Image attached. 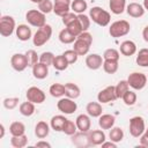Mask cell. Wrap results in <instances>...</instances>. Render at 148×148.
<instances>
[{
    "instance_id": "16",
    "label": "cell",
    "mask_w": 148,
    "mask_h": 148,
    "mask_svg": "<svg viewBox=\"0 0 148 148\" xmlns=\"http://www.w3.org/2000/svg\"><path fill=\"white\" fill-rule=\"evenodd\" d=\"M145 7L138 2H131L126 6V13L131 16V17H134V18H139L141 16L145 15Z\"/></svg>"
},
{
    "instance_id": "9",
    "label": "cell",
    "mask_w": 148,
    "mask_h": 148,
    "mask_svg": "<svg viewBox=\"0 0 148 148\" xmlns=\"http://www.w3.org/2000/svg\"><path fill=\"white\" fill-rule=\"evenodd\" d=\"M25 97H27L28 101H30V102H32L35 104H42L46 98L45 92L38 87L28 88V90L25 92Z\"/></svg>"
},
{
    "instance_id": "24",
    "label": "cell",
    "mask_w": 148,
    "mask_h": 148,
    "mask_svg": "<svg viewBox=\"0 0 148 148\" xmlns=\"http://www.w3.org/2000/svg\"><path fill=\"white\" fill-rule=\"evenodd\" d=\"M80 95H81V90H80L77 84L72 83V82L65 83V96L66 97H69L72 99H76L77 97H80Z\"/></svg>"
},
{
    "instance_id": "13",
    "label": "cell",
    "mask_w": 148,
    "mask_h": 148,
    "mask_svg": "<svg viewBox=\"0 0 148 148\" xmlns=\"http://www.w3.org/2000/svg\"><path fill=\"white\" fill-rule=\"evenodd\" d=\"M72 0H54L53 2V13L60 17L67 14L71 10Z\"/></svg>"
},
{
    "instance_id": "29",
    "label": "cell",
    "mask_w": 148,
    "mask_h": 148,
    "mask_svg": "<svg viewBox=\"0 0 148 148\" xmlns=\"http://www.w3.org/2000/svg\"><path fill=\"white\" fill-rule=\"evenodd\" d=\"M52 66L57 71H65V69H67V67L69 66V64H68L67 59L64 57V54H59V56H56L54 57Z\"/></svg>"
},
{
    "instance_id": "44",
    "label": "cell",
    "mask_w": 148,
    "mask_h": 148,
    "mask_svg": "<svg viewBox=\"0 0 148 148\" xmlns=\"http://www.w3.org/2000/svg\"><path fill=\"white\" fill-rule=\"evenodd\" d=\"M62 132L66 134V135H73V134H75L76 132H77V127H76V124L74 123V121H72V120H67L66 121V124H65V126H64V128H62Z\"/></svg>"
},
{
    "instance_id": "48",
    "label": "cell",
    "mask_w": 148,
    "mask_h": 148,
    "mask_svg": "<svg viewBox=\"0 0 148 148\" xmlns=\"http://www.w3.org/2000/svg\"><path fill=\"white\" fill-rule=\"evenodd\" d=\"M61 18H62V23L65 24V27H67L68 24H71L73 21H75L77 18V14H75L74 12H68Z\"/></svg>"
},
{
    "instance_id": "35",
    "label": "cell",
    "mask_w": 148,
    "mask_h": 148,
    "mask_svg": "<svg viewBox=\"0 0 148 148\" xmlns=\"http://www.w3.org/2000/svg\"><path fill=\"white\" fill-rule=\"evenodd\" d=\"M109 138H110L111 141L118 143V142H120V141L124 139V131H123L120 127H117V126L114 127V126H113L112 128H110Z\"/></svg>"
},
{
    "instance_id": "50",
    "label": "cell",
    "mask_w": 148,
    "mask_h": 148,
    "mask_svg": "<svg viewBox=\"0 0 148 148\" xmlns=\"http://www.w3.org/2000/svg\"><path fill=\"white\" fill-rule=\"evenodd\" d=\"M140 145H141L142 147L148 148V133L145 132V133L140 136Z\"/></svg>"
},
{
    "instance_id": "4",
    "label": "cell",
    "mask_w": 148,
    "mask_h": 148,
    "mask_svg": "<svg viewBox=\"0 0 148 148\" xmlns=\"http://www.w3.org/2000/svg\"><path fill=\"white\" fill-rule=\"evenodd\" d=\"M25 20L27 22L36 28H40L46 24L45 14L42 13L39 9H30L25 13Z\"/></svg>"
},
{
    "instance_id": "38",
    "label": "cell",
    "mask_w": 148,
    "mask_h": 148,
    "mask_svg": "<svg viewBox=\"0 0 148 148\" xmlns=\"http://www.w3.org/2000/svg\"><path fill=\"white\" fill-rule=\"evenodd\" d=\"M136 98H138V96H136V94H135L133 90H127V91L124 94V96L121 97L123 102H124L125 105H127V106L134 105V104L136 103Z\"/></svg>"
},
{
    "instance_id": "27",
    "label": "cell",
    "mask_w": 148,
    "mask_h": 148,
    "mask_svg": "<svg viewBox=\"0 0 148 148\" xmlns=\"http://www.w3.org/2000/svg\"><path fill=\"white\" fill-rule=\"evenodd\" d=\"M18 111L22 116L24 117H30L35 113L36 111V108H35V103L30 102L27 99V102H23L20 104V108H18Z\"/></svg>"
},
{
    "instance_id": "49",
    "label": "cell",
    "mask_w": 148,
    "mask_h": 148,
    "mask_svg": "<svg viewBox=\"0 0 148 148\" xmlns=\"http://www.w3.org/2000/svg\"><path fill=\"white\" fill-rule=\"evenodd\" d=\"M76 38H79V39H82L83 42H86V43H88V44H92V35L90 34V32H88V31H83V32H81Z\"/></svg>"
},
{
    "instance_id": "57",
    "label": "cell",
    "mask_w": 148,
    "mask_h": 148,
    "mask_svg": "<svg viewBox=\"0 0 148 148\" xmlns=\"http://www.w3.org/2000/svg\"><path fill=\"white\" fill-rule=\"evenodd\" d=\"M145 132H146V133H148V128H146V131H145Z\"/></svg>"
},
{
    "instance_id": "31",
    "label": "cell",
    "mask_w": 148,
    "mask_h": 148,
    "mask_svg": "<svg viewBox=\"0 0 148 148\" xmlns=\"http://www.w3.org/2000/svg\"><path fill=\"white\" fill-rule=\"evenodd\" d=\"M9 133L12 135H23L25 134V125L21 121H13L9 126Z\"/></svg>"
},
{
    "instance_id": "51",
    "label": "cell",
    "mask_w": 148,
    "mask_h": 148,
    "mask_svg": "<svg viewBox=\"0 0 148 148\" xmlns=\"http://www.w3.org/2000/svg\"><path fill=\"white\" fill-rule=\"evenodd\" d=\"M35 146L38 147V148H40V147H44V148H51V143L47 142V141H44L43 139H40L39 141H37V142L35 143Z\"/></svg>"
},
{
    "instance_id": "26",
    "label": "cell",
    "mask_w": 148,
    "mask_h": 148,
    "mask_svg": "<svg viewBox=\"0 0 148 148\" xmlns=\"http://www.w3.org/2000/svg\"><path fill=\"white\" fill-rule=\"evenodd\" d=\"M89 49H90V44L83 42L82 39L76 38V40L74 42L73 50H74L79 56H86V54H88Z\"/></svg>"
},
{
    "instance_id": "41",
    "label": "cell",
    "mask_w": 148,
    "mask_h": 148,
    "mask_svg": "<svg viewBox=\"0 0 148 148\" xmlns=\"http://www.w3.org/2000/svg\"><path fill=\"white\" fill-rule=\"evenodd\" d=\"M54 54L50 51H45L43 53L39 54V62L46 65V66H51L53 64V59H54Z\"/></svg>"
},
{
    "instance_id": "11",
    "label": "cell",
    "mask_w": 148,
    "mask_h": 148,
    "mask_svg": "<svg viewBox=\"0 0 148 148\" xmlns=\"http://www.w3.org/2000/svg\"><path fill=\"white\" fill-rule=\"evenodd\" d=\"M10 66L16 72H23L27 67H29L25 53H14L10 58Z\"/></svg>"
},
{
    "instance_id": "21",
    "label": "cell",
    "mask_w": 148,
    "mask_h": 148,
    "mask_svg": "<svg viewBox=\"0 0 148 148\" xmlns=\"http://www.w3.org/2000/svg\"><path fill=\"white\" fill-rule=\"evenodd\" d=\"M67 120L68 119L65 116H62V114H56V116H53L51 118L50 126L56 132H62V128H64V126H65V124H66Z\"/></svg>"
},
{
    "instance_id": "20",
    "label": "cell",
    "mask_w": 148,
    "mask_h": 148,
    "mask_svg": "<svg viewBox=\"0 0 148 148\" xmlns=\"http://www.w3.org/2000/svg\"><path fill=\"white\" fill-rule=\"evenodd\" d=\"M32 75L35 79L37 80H43L49 75V66L42 64V62H37L34 67H32Z\"/></svg>"
},
{
    "instance_id": "17",
    "label": "cell",
    "mask_w": 148,
    "mask_h": 148,
    "mask_svg": "<svg viewBox=\"0 0 148 148\" xmlns=\"http://www.w3.org/2000/svg\"><path fill=\"white\" fill-rule=\"evenodd\" d=\"M15 34H16V37L18 40L21 42H27L31 38V29L29 28L28 24H18L16 27V30H15Z\"/></svg>"
},
{
    "instance_id": "42",
    "label": "cell",
    "mask_w": 148,
    "mask_h": 148,
    "mask_svg": "<svg viewBox=\"0 0 148 148\" xmlns=\"http://www.w3.org/2000/svg\"><path fill=\"white\" fill-rule=\"evenodd\" d=\"M75 37H77L81 32H83V29H82V27H81V24H80V22H79V18H76L75 21H73L71 24H68L67 27H66Z\"/></svg>"
},
{
    "instance_id": "28",
    "label": "cell",
    "mask_w": 148,
    "mask_h": 148,
    "mask_svg": "<svg viewBox=\"0 0 148 148\" xmlns=\"http://www.w3.org/2000/svg\"><path fill=\"white\" fill-rule=\"evenodd\" d=\"M59 40L62 44H72L76 40V37L67 28H65V29L60 30V32H59Z\"/></svg>"
},
{
    "instance_id": "47",
    "label": "cell",
    "mask_w": 148,
    "mask_h": 148,
    "mask_svg": "<svg viewBox=\"0 0 148 148\" xmlns=\"http://www.w3.org/2000/svg\"><path fill=\"white\" fill-rule=\"evenodd\" d=\"M64 57L67 59V61H68V64L69 65H72V64H75L76 61H77V58H79V54L72 49V50H66L64 53Z\"/></svg>"
},
{
    "instance_id": "33",
    "label": "cell",
    "mask_w": 148,
    "mask_h": 148,
    "mask_svg": "<svg viewBox=\"0 0 148 148\" xmlns=\"http://www.w3.org/2000/svg\"><path fill=\"white\" fill-rule=\"evenodd\" d=\"M49 92L52 97H62L65 95V84H61V83H53L51 84L50 89H49Z\"/></svg>"
},
{
    "instance_id": "22",
    "label": "cell",
    "mask_w": 148,
    "mask_h": 148,
    "mask_svg": "<svg viewBox=\"0 0 148 148\" xmlns=\"http://www.w3.org/2000/svg\"><path fill=\"white\" fill-rule=\"evenodd\" d=\"M50 133V125L44 121V120H40L36 124L35 126V135L38 138V139H45Z\"/></svg>"
},
{
    "instance_id": "37",
    "label": "cell",
    "mask_w": 148,
    "mask_h": 148,
    "mask_svg": "<svg viewBox=\"0 0 148 148\" xmlns=\"http://www.w3.org/2000/svg\"><path fill=\"white\" fill-rule=\"evenodd\" d=\"M114 89H116V95H117V98H121L124 96V94L130 90V84L127 82V80H121L119 81L116 86H114Z\"/></svg>"
},
{
    "instance_id": "18",
    "label": "cell",
    "mask_w": 148,
    "mask_h": 148,
    "mask_svg": "<svg viewBox=\"0 0 148 148\" xmlns=\"http://www.w3.org/2000/svg\"><path fill=\"white\" fill-rule=\"evenodd\" d=\"M119 52L125 57H131L136 53V44L133 40H124L119 46Z\"/></svg>"
},
{
    "instance_id": "36",
    "label": "cell",
    "mask_w": 148,
    "mask_h": 148,
    "mask_svg": "<svg viewBox=\"0 0 148 148\" xmlns=\"http://www.w3.org/2000/svg\"><path fill=\"white\" fill-rule=\"evenodd\" d=\"M103 69L105 73L108 74H114L118 68H119V64L117 60H104L103 61Z\"/></svg>"
},
{
    "instance_id": "15",
    "label": "cell",
    "mask_w": 148,
    "mask_h": 148,
    "mask_svg": "<svg viewBox=\"0 0 148 148\" xmlns=\"http://www.w3.org/2000/svg\"><path fill=\"white\" fill-rule=\"evenodd\" d=\"M75 124H76V127H77V131L79 132H83V133H88L90 131V127H91V120H90V116L87 113H82V114H79L75 119Z\"/></svg>"
},
{
    "instance_id": "40",
    "label": "cell",
    "mask_w": 148,
    "mask_h": 148,
    "mask_svg": "<svg viewBox=\"0 0 148 148\" xmlns=\"http://www.w3.org/2000/svg\"><path fill=\"white\" fill-rule=\"evenodd\" d=\"M25 57H27V60H28V66L31 67V68L39 61V56L37 54V52L35 50H28L25 52Z\"/></svg>"
},
{
    "instance_id": "6",
    "label": "cell",
    "mask_w": 148,
    "mask_h": 148,
    "mask_svg": "<svg viewBox=\"0 0 148 148\" xmlns=\"http://www.w3.org/2000/svg\"><path fill=\"white\" fill-rule=\"evenodd\" d=\"M146 131L145 119L140 116L132 117L130 119V134L133 138H140Z\"/></svg>"
},
{
    "instance_id": "32",
    "label": "cell",
    "mask_w": 148,
    "mask_h": 148,
    "mask_svg": "<svg viewBox=\"0 0 148 148\" xmlns=\"http://www.w3.org/2000/svg\"><path fill=\"white\" fill-rule=\"evenodd\" d=\"M88 8V3L86 0H73L71 5V9L75 14H83Z\"/></svg>"
},
{
    "instance_id": "1",
    "label": "cell",
    "mask_w": 148,
    "mask_h": 148,
    "mask_svg": "<svg viewBox=\"0 0 148 148\" xmlns=\"http://www.w3.org/2000/svg\"><path fill=\"white\" fill-rule=\"evenodd\" d=\"M89 17L90 20L96 23L99 27H106L109 25L110 21H111V15L108 10L103 9L99 6H95L92 8H90L89 10Z\"/></svg>"
},
{
    "instance_id": "53",
    "label": "cell",
    "mask_w": 148,
    "mask_h": 148,
    "mask_svg": "<svg viewBox=\"0 0 148 148\" xmlns=\"http://www.w3.org/2000/svg\"><path fill=\"white\" fill-rule=\"evenodd\" d=\"M142 38L146 43H148V25H146L142 30Z\"/></svg>"
},
{
    "instance_id": "43",
    "label": "cell",
    "mask_w": 148,
    "mask_h": 148,
    "mask_svg": "<svg viewBox=\"0 0 148 148\" xmlns=\"http://www.w3.org/2000/svg\"><path fill=\"white\" fill-rule=\"evenodd\" d=\"M38 9L46 15V14L53 12V2L51 0H42L38 3Z\"/></svg>"
},
{
    "instance_id": "52",
    "label": "cell",
    "mask_w": 148,
    "mask_h": 148,
    "mask_svg": "<svg viewBox=\"0 0 148 148\" xmlns=\"http://www.w3.org/2000/svg\"><path fill=\"white\" fill-rule=\"evenodd\" d=\"M102 147L103 148H117V143L116 142H113V141H104L103 143H102Z\"/></svg>"
},
{
    "instance_id": "12",
    "label": "cell",
    "mask_w": 148,
    "mask_h": 148,
    "mask_svg": "<svg viewBox=\"0 0 148 148\" xmlns=\"http://www.w3.org/2000/svg\"><path fill=\"white\" fill-rule=\"evenodd\" d=\"M106 140V135L103 130H94L88 132V142L89 146H102V143Z\"/></svg>"
},
{
    "instance_id": "54",
    "label": "cell",
    "mask_w": 148,
    "mask_h": 148,
    "mask_svg": "<svg viewBox=\"0 0 148 148\" xmlns=\"http://www.w3.org/2000/svg\"><path fill=\"white\" fill-rule=\"evenodd\" d=\"M5 136V126L3 124H0V139H2Z\"/></svg>"
},
{
    "instance_id": "30",
    "label": "cell",
    "mask_w": 148,
    "mask_h": 148,
    "mask_svg": "<svg viewBox=\"0 0 148 148\" xmlns=\"http://www.w3.org/2000/svg\"><path fill=\"white\" fill-rule=\"evenodd\" d=\"M10 145L14 148H23L28 145V136L25 134H23V135H12Z\"/></svg>"
},
{
    "instance_id": "34",
    "label": "cell",
    "mask_w": 148,
    "mask_h": 148,
    "mask_svg": "<svg viewBox=\"0 0 148 148\" xmlns=\"http://www.w3.org/2000/svg\"><path fill=\"white\" fill-rule=\"evenodd\" d=\"M136 64L141 67H148V49H140L135 59Z\"/></svg>"
},
{
    "instance_id": "10",
    "label": "cell",
    "mask_w": 148,
    "mask_h": 148,
    "mask_svg": "<svg viewBox=\"0 0 148 148\" xmlns=\"http://www.w3.org/2000/svg\"><path fill=\"white\" fill-rule=\"evenodd\" d=\"M116 99H118V98H117V95H116L114 86H108V87H105L97 95V101L101 104L110 103V102H113Z\"/></svg>"
},
{
    "instance_id": "8",
    "label": "cell",
    "mask_w": 148,
    "mask_h": 148,
    "mask_svg": "<svg viewBox=\"0 0 148 148\" xmlns=\"http://www.w3.org/2000/svg\"><path fill=\"white\" fill-rule=\"evenodd\" d=\"M57 108L60 112H62L65 114H72L76 111L77 104H76V102H74V99H72L69 97H62L58 101Z\"/></svg>"
},
{
    "instance_id": "7",
    "label": "cell",
    "mask_w": 148,
    "mask_h": 148,
    "mask_svg": "<svg viewBox=\"0 0 148 148\" xmlns=\"http://www.w3.org/2000/svg\"><path fill=\"white\" fill-rule=\"evenodd\" d=\"M127 82L130 84V87L134 90H141L146 87L147 83V76L146 74L141 73V72H133L128 75L127 77Z\"/></svg>"
},
{
    "instance_id": "3",
    "label": "cell",
    "mask_w": 148,
    "mask_h": 148,
    "mask_svg": "<svg viewBox=\"0 0 148 148\" xmlns=\"http://www.w3.org/2000/svg\"><path fill=\"white\" fill-rule=\"evenodd\" d=\"M52 36V27L50 24H45L37 29L32 37V43L35 46H43L46 44Z\"/></svg>"
},
{
    "instance_id": "23",
    "label": "cell",
    "mask_w": 148,
    "mask_h": 148,
    "mask_svg": "<svg viewBox=\"0 0 148 148\" xmlns=\"http://www.w3.org/2000/svg\"><path fill=\"white\" fill-rule=\"evenodd\" d=\"M86 111L90 117L98 118L103 112V108L99 102H89L86 106Z\"/></svg>"
},
{
    "instance_id": "39",
    "label": "cell",
    "mask_w": 148,
    "mask_h": 148,
    "mask_svg": "<svg viewBox=\"0 0 148 148\" xmlns=\"http://www.w3.org/2000/svg\"><path fill=\"white\" fill-rule=\"evenodd\" d=\"M119 58H120V52L113 47L111 49H106L103 53V59L104 60H117L119 61Z\"/></svg>"
},
{
    "instance_id": "55",
    "label": "cell",
    "mask_w": 148,
    "mask_h": 148,
    "mask_svg": "<svg viewBox=\"0 0 148 148\" xmlns=\"http://www.w3.org/2000/svg\"><path fill=\"white\" fill-rule=\"evenodd\" d=\"M142 6L145 7L146 10H148V0H143V5Z\"/></svg>"
},
{
    "instance_id": "19",
    "label": "cell",
    "mask_w": 148,
    "mask_h": 148,
    "mask_svg": "<svg viewBox=\"0 0 148 148\" xmlns=\"http://www.w3.org/2000/svg\"><path fill=\"white\" fill-rule=\"evenodd\" d=\"M114 123H116V118L114 116L110 114V113H102L99 117H98V125L102 130H110L114 126Z\"/></svg>"
},
{
    "instance_id": "5",
    "label": "cell",
    "mask_w": 148,
    "mask_h": 148,
    "mask_svg": "<svg viewBox=\"0 0 148 148\" xmlns=\"http://www.w3.org/2000/svg\"><path fill=\"white\" fill-rule=\"evenodd\" d=\"M16 30V23L13 16L2 15L0 17V34L3 37H9Z\"/></svg>"
},
{
    "instance_id": "2",
    "label": "cell",
    "mask_w": 148,
    "mask_h": 148,
    "mask_svg": "<svg viewBox=\"0 0 148 148\" xmlns=\"http://www.w3.org/2000/svg\"><path fill=\"white\" fill-rule=\"evenodd\" d=\"M131 30V25L126 20H118L111 23L109 28V34L113 38H119L123 36H126Z\"/></svg>"
},
{
    "instance_id": "45",
    "label": "cell",
    "mask_w": 148,
    "mask_h": 148,
    "mask_svg": "<svg viewBox=\"0 0 148 148\" xmlns=\"http://www.w3.org/2000/svg\"><path fill=\"white\" fill-rule=\"evenodd\" d=\"M18 102H20L18 97H7L3 99L2 104L7 110H14L18 105Z\"/></svg>"
},
{
    "instance_id": "46",
    "label": "cell",
    "mask_w": 148,
    "mask_h": 148,
    "mask_svg": "<svg viewBox=\"0 0 148 148\" xmlns=\"http://www.w3.org/2000/svg\"><path fill=\"white\" fill-rule=\"evenodd\" d=\"M77 18H79V22H80V24H81L83 31H88V29H89V27H90V21H91L90 17L87 16V15L83 13V14H77Z\"/></svg>"
},
{
    "instance_id": "25",
    "label": "cell",
    "mask_w": 148,
    "mask_h": 148,
    "mask_svg": "<svg viewBox=\"0 0 148 148\" xmlns=\"http://www.w3.org/2000/svg\"><path fill=\"white\" fill-rule=\"evenodd\" d=\"M109 7L111 13L119 15L126 10V0H109Z\"/></svg>"
},
{
    "instance_id": "14",
    "label": "cell",
    "mask_w": 148,
    "mask_h": 148,
    "mask_svg": "<svg viewBox=\"0 0 148 148\" xmlns=\"http://www.w3.org/2000/svg\"><path fill=\"white\" fill-rule=\"evenodd\" d=\"M103 61H104L103 57L97 53H90L86 57V66L91 71H96L101 68L103 66Z\"/></svg>"
},
{
    "instance_id": "56",
    "label": "cell",
    "mask_w": 148,
    "mask_h": 148,
    "mask_svg": "<svg viewBox=\"0 0 148 148\" xmlns=\"http://www.w3.org/2000/svg\"><path fill=\"white\" fill-rule=\"evenodd\" d=\"M30 1H31V2H34V3H39L42 0H30Z\"/></svg>"
}]
</instances>
